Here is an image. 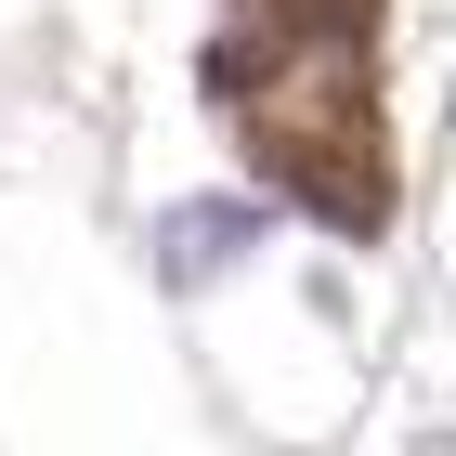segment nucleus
Returning <instances> with one entry per match:
<instances>
[{"label":"nucleus","mask_w":456,"mask_h":456,"mask_svg":"<svg viewBox=\"0 0 456 456\" xmlns=\"http://www.w3.org/2000/svg\"><path fill=\"white\" fill-rule=\"evenodd\" d=\"M248 248V209H183L170 235H157V261H170V274H209V261H235Z\"/></svg>","instance_id":"f257e3e1"}]
</instances>
